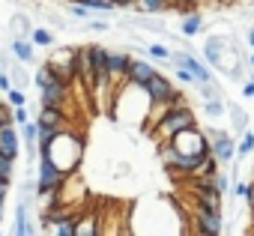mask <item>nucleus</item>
Masks as SVG:
<instances>
[{
	"label": "nucleus",
	"instance_id": "1",
	"mask_svg": "<svg viewBox=\"0 0 254 236\" xmlns=\"http://www.w3.org/2000/svg\"><path fill=\"white\" fill-rule=\"evenodd\" d=\"M197 126V120H194V108L191 105H186V108H171L165 117H162V123L150 132L153 135V141H171L174 135H180V132H186V129H194Z\"/></svg>",
	"mask_w": 254,
	"mask_h": 236
},
{
	"label": "nucleus",
	"instance_id": "2",
	"mask_svg": "<svg viewBox=\"0 0 254 236\" xmlns=\"http://www.w3.org/2000/svg\"><path fill=\"white\" fill-rule=\"evenodd\" d=\"M66 177H69V174L60 171L48 153H39V177H36V194H39V197H48Z\"/></svg>",
	"mask_w": 254,
	"mask_h": 236
},
{
	"label": "nucleus",
	"instance_id": "3",
	"mask_svg": "<svg viewBox=\"0 0 254 236\" xmlns=\"http://www.w3.org/2000/svg\"><path fill=\"white\" fill-rule=\"evenodd\" d=\"M209 144H212V156L221 162V165H230L236 162V141L227 135V132H218V129H203Z\"/></svg>",
	"mask_w": 254,
	"mask_h": 236
},
{
	"label": "nucleus",
	"instance_id": "4",
	"mask_svg": "<svg viewBox=\"0 0 254 236\" xmlns=\"http://www.w3.org/2000/svg\"><path fill=\"white\" fill-rule=\"evenodd\" d=\"M194 233H200V236H221V233H224V218H221V212L194 206Z\"/></svg>",
	"mask_w": 254,
	"mask_h": 236
},
{
	"label": "nucleus",
	"instance_id": "5",
	"mask_svg": "<svg viewBox=\"0 0 254 236\" xmlns=\"http://www.w3.org/2000/svg\"><path fill=\"white\" fill-rule=\"evenodd\" d=\"M171 63L174 66H183V69H189L194 78H197V84H206V81H212V72H209V66L206 63H200L191 51H174L171 54Z\"/></svg>",
	"mask_w": 254,
	"mask_h": 236
},
{
	"label": "nucleus",
	"instance_id": "6",
	"mask_svg": "<svg viewBox=\"0 0 254 236\" xmlns=\"http://www.w3.org/2000/svg\"><path fill=\"white\" fill-rule=\"evenodd\" d=\"M144 90H147V96H150V102H171L180 90L174 87V81L168 78V75H162V72H156L147 84H144Z\"/></svg>",
	"mask_w": 254,
	"mask_h": 236
},
{
	"label": "nucleus",
	"instance_id": "7",
	"mask_svg": "<svg viewBox=\"0 0 254 236\" xmlns=\"http://www.w3.org/2000/svg\"><path fill=\"white\" fill-rule=\"evenodd\" d=\"M129 63H132V54L129 51H108V75H111V84L120 87L126 84V72H129Z\"/></svg>",
	"mask_w": 254,
	"mask_h": 236
},
{
	"label": "nucleus",
	"instance_id": "8",
	"mask_svg": "<svg viewBox=\"0 0 254 236\" xmlns=\"http://www.w3.org/2000/svg\"><path fill=\"white\" fill-rule=\"evenodd\" d=\"M69 87H72V84H63V81H57V78H54L48 87H42V90H39V93H42V105L66 111V108H69Z\"/></svg>",
	"mask_w": 254,
	"mask_h": 236
},
{
	"label": "nucleus",
	"instance_id": "9",
	"mask_svg": "<svg viewBox=\"0 0 254 236\" xmlns=\"http://www.w3.org/2000/svg\"><path fill=\"white\" fill-rule=\"evenodd\" d=\"M153 75H156V66H153L150 60H144V57H132L129 72H126V81H129V84H138V87H144Z\"/></svg>",
	"mask_w": 254,
	"mask_h": 236
},
{
	"label": "nucleus",
	"instance_id": "10",
	"mask_svg": "<svg viewBox=\"0 0 254 236\" xmlns=\"http://www.w3.org/2000/svg\"><path fill=\"white\" fill-rule=\"evenodd\" d=\"M0 153H3V156H9L12 162L21 156V141H18L15 123H9V126H0Z\"/></svg>",
	"mask_w": 254,
	"mask_h": 236
},
{
	"label": "nucleus",
	"instance_id": "11",
	"mask_svg": "<svg viewBox=\"0 0 254 236\" xmlns=\"http://www.w3.org/2000/svg\"><path fill=\"white\" fill-rule=\"evenodd\" d=\"M36 126L39 129H66V111L42 105L39 114H36Z\"/></svg>",
	"mask_w": 254,
	"mask_h": 236
},
{
	"label": "nucleus",
	"instance_id": "12",
	"mask_svg": "<svg viewBox=\"0 0 254 236\" xmlns=\"http://www.w3.org/2000/svg\"><path fill=\"white\" fill-rule=\"evenodd\" d=\"M30 203H33V200H24V197H21V203L15 206V233H18V236L36 233V227H33V221H30Z\"/></svg>",
	"mask_w": 254,
	"mask_h": 236
},
{
	"label": "nucleus",
	"instance_id": "13",
	"mask_svg": "<svg viewBox=\"0 0 254 236\" xmlns=\"http://www.w3.org/2000/svg\"><path fill=\"white\" fill-rule=\"evenodd\" d=\"M9 48H12V54H15L18 63H33V60H36V45H33L30 39H18V36H15Z\"/></svg>",
	"mask_w": 254,
	"mask_h": 236
},
{
	"label": "nucleus",
	"instance_id": "14",
	"mask_svg": "<svg viewBox=\"0 0 254 236\" xmlns=\"http://www.w3.org/2000/svg\"><path fill=\"white\" fill-rule=\"evenodd\" d=\"M21 135H24V153H27V159H36V156H39V144H36L39 126H36V120H33V123L27 120V123H24V132H21Z\"/></svg>",
	"mask_w": 254,
	"mask_h": 236
},
{
	"label": "nucleus",
	"instance_id": "15",
	"mask_svg": "<svg viewBox=\"0 0 254 236\" xmlns=\"http://www.w3.org/2000/svg\"><path fill=\"white\" fill-rule=\"evenodd\" d=\"M135 9L141 15H165L171 9L168 0H135Z\"/></svg>",
	"mask_w": 254,
	"mask_h": 236
},
{
	"label": "nucleus",
	"instance_id": "16",
	"mask_svg": "<svg viewBox=\"0 0 254 236\" xmlns=\"http://www.w3.org/2000/svg\"><path fill=\"white\" fill-rule=\"evenodd\" d=\"M200 30H203V15L194 9V12H189V15L183 18V36H186V39H194Z\"/></svg>",
	"mask_w": 254,
	"mask_h": 236
},
{
	"label": "nucleus",
	"instance_id": "17",
	"mask_svg": "<svg viewBox=\"0 0 254 236\" xmlns=\"http://www.w3.org/2000/svg\"><path fill=\"white\" fill-rule=\"evenodd\" d=\"M9 27H12V33H15L18 39H30V33H33V24H30V18H27L24 12H15L12 21H9Z\"/></svg>",
	"mask_w": 254,
	"mask_h": 236
},
{
	"label": "nucleus",
	"instance_id": "18",
	"mask_svg": "<svg viewBox=\"0 0 254 236\" xmlns=\"http://www.w3.org/2000/svg\"><path fill=\"white\" fill-rule=\"evenodd\" d=\"M72 3L90 6L93 15H114V12H117V3H114V0H72Z\"/></svg>",
	"mask_w": 254,
	"mask_h": 236
},
{
	"label": "nucleus",
	"instance_id": "19",
	"mask_svg": "<svg viewBox=\"0 0 254 236\" xmlns=\"http://www.w3.org/2000/svg\"><path fill=\"white\" fill-rule=\"evenodd\" d=\"M30 42H33L36 48H54V45H57V36H54L48 27H33Z\"/></svg>",
	"mask_w": 254,
	"mask_h": 236
},
{
	"label": "nucleus",
	"instance_id": "20",
	"mask_svg": "<svg viewBox=\"0 0 254 236\" xmlns=\"http://www.w3.org/2000/svg\"><path fill=\"white\" fill-rule=\"evenodd\" d=\"M227 114H230V120H233V129L242 135V132H248V114L239 108V105H227Z\"/></svg>",
	"mask_w": 254,
	"mask_h": 236
},
{
	"label": "nucleus",
	"instance_id": "21",
	"mask_svg": "<svg viewBox=\"0 0 254 236\" xmlns=\"http://www.w3.org/2000/svg\"><path fill=\"white\" fill-rule=\"evenodd\" d=\"M147 54H150L153 60H159V63H171V54H174V51H171L168 45H162V42H150V45H147Z\"/></svg>",
	"mask_w": 254,
	"mask_h": 236
},
{
	"label": "nucleus",
	"instance_id": "22",
	"mask_svg": "<svg viewBox=\"0 0 254 236\" xmlns=\"http://www.w3.org/2000/svg\"><path fill=\"white\" fill-rule=\"evenodd\" d=\"M203 114L206 117H224L227 114V102L224 99H206L203 102Z\"/></svg>",
	"mask_w": 254,
	"mask_h": 236
},
{
	"label": "nucleus",
	"instance_id": "23",
	"mask_svg": "<svg viewBox=\"0 0 254 236\" xmlns=\"http://www.w3.org/2000/svg\"><path fill=\"white\" fill-rule=\"evenodd\" d=\"M251 153H254V135H251V132H242V141L236 144V156H239V162L248 159Z\"/></svg>",
	"mask_w": 254,
	"mask_h": 236
},
{
	"label": "nucleus",
	"instance_id": "24",
	"mask_svg": "<svg viewBox=\"0 0 254 236\" xmlns=\"http://www.w3.org/2000/svg\"><path fill=\"white\" fill-rule=\"evenodd\" d=\"M12 177H15V162H12L9 156L0 153V179H3V182H12Z\"/></svg>",
	"mask_w": 254,
	"mask_h": 236
},
{
	"label": "nucleus",
	"instance_id": "25",
	"mask_svg": "<svg viewBox=\"0 0 254 236\" xmlns=\"http://www.w3.org/2000/svg\"><path fill=\"white\" fill-rule=\"evenodd\" d=\"M6 105H9V108L27 105V93H24V90H18V87H9V90H6Z\"/></svg>",
	"mask_w": 254,
	"mask_h": 236
},
{
	"label": "nucleus",
	"instance_id": "26",
	"mask_svg": "<svg viewBox=\"0 0 254 236\" xmlns=\"http://www.w3.org/2000/svg\"><path fill=\"white\" fill-rule=\"evenodd\" d=\"M69 15L78 18V21H87V18H93V9L84 6V3H69Z\"/></svg>",
	"mask_w": 254,
	"mask_h": 236
},
{
	"label": "nucleus",
	"instance_id": "27",
	"mask_svg": "<svg viewBox=\"0 0 254 236\" xmlns=\"http://www.w3.org/2000/svg\"><path fill=\"white\" fill-rule=\"evenodd\" d=\"M54 81V75L48 72V66H42V69H36V75H33V84H36V90H42V87H48Z\"/></svg>",
	"mask_w": 254,
	"mask_h": 236
},
{
	"label": "nucleus",
	"instance_id": "28",
	"mask_svg": "<svg viewBox=\"0 0 254 236\" xmlns=\"http://www.w3.org/2000/svg\"><path fill=\"white\" fill-rule=\"evenodd\" d=\"M174 78L180 81V84H186V87H197V78L189 72V69H183V66H177V72H174Z\"/></svg>",
	"mask_w": 254,
	"mask_h": 236
},
{
	"label": "nucleus",
	"instance_id": "29",
	"mask_svg": "<svg viewBox=\"0 0 254 236\" xmlns=\"http://www.w3.org/2000/svg\"><path fill=\"white\" fill-rule=\"evenodd\" d=\"M12 120H15V126H24L30 117H27V105H18L15 111H12Z\"/></svg>",
	"mask_w": 254,
	"mask_h": 236
},
{
	"label": "nucleus",
	"instance_id": "30",
	"mask_svg": "<svg viewBox=\"0 0 254 236\" xmlns=\"http://www.w3.org/2000/svg\"><path fill=\"white\" fill-rule=\"evenodd\" d=\"M87 24H90V30H93V33H105V30L111 27L108 21H102V18H96V15H93V18H87Z\"/></svg>",
	"mask_w": 254,
	"mask_h": 236
},
{
	"label": "nucleus",
	"instance_id": "31",
	"mask_svg": "<svg viewBox=\"0 0 254 236\" xmlns=\"http://www.w3.org/2000/svg\"><path fill=\"white\" fill-rule=\"evenodd\" d=\"M9 123H15L12 120V111L6 108V102H0V126H9Z\"/></svg>",
	"mask_w": 254,
	"mask_h": 236
},
{
	"label": "nucleus",
	"instance_id": "32",
	"mask_svg": "<svg viewBox=\"0 0 254 236\" xmlns=\"http://www.w3.org/2000/svg\"><path fill=\"white\" fill-rule=\"evenodd\" d=\"M12 87V75H9V69H0V93H6Z\"/></svg>",
	"mask_w": 254,
	"mask_h": 236
},
{
	"label": "nucleus",
	"instance_id": "33",
	"mask_svg": "<svg viewBox=\"0 0 254 236\" xmlns=\"http://www.w3.org/2000/svg\"><path fill=\"white\" fill-rule=\"evenodd\" d=\"M233 194L245 200V194H248V182H242V179H236V182H233Z\"/></svg>",
	"mask_w": 254,
	"mask_h": 236
},
{
	"label": "nucleus",
	"instance_id": "34",
	"mask_svg": "<svg viewBox=\"0 0 254 236\" xmlns=\"http://www.w3.org/2000/svg\"><path fill=\"white\" fill-rule=\"evenodd\" d=\"M227 188H230V179L218 171V191H221V194H227Z\"/></svg>",
	"mask_w": 254,
	"mask_h": 236
},
{
	"label": "nucleus",
	"instance_id": "35",
	"mask_svg": "<svg viewBox=\"0 0 254 236\" xmlns=\"http://www.w3.org/2000/svg\"><path fill=\"white\" fill-rule=\"evenodd\" d=\"M242 96H245V99H254V81L242 84Z\"/></svg>",
	"mask_w": 254,
	"mask_h": 236
},
{
	"label": "nucleus",
	"instance_id": "36",
	"mask_svg": "<svg viewBox=\"0 0 254 236\" xmlns=\"http://www.w3.org/2000/svg\"><path fill=\"white\" fill-rule=\"evenodd\" d=\"M114 3H117V9H132L135 0H114Z\"/></svg>",
	"mask_w": 254,
	"mask_h": 236
},
{
	"label": "nucleus",
	"instance_id": "37",
	"mask_svg": "<svg viewBox=\"0 0 254 236\" xmlns=\"http://www.w3.org/2000/svg\"><path fill=\"white\" fill-rule=\"evenodd\" d=\"M48 24H54V27H63V18H57V15H48Z\"/></svg>",
	"mask_w": 254,
	"mask_h": 236
},
{
	"label": "nucleus",
	"instance_id": "38",
	"mask_svg": "<svg viewBox=\"0 0 254 236\" xmlns=\"http://www.w3.org/2000/svg\"><path fill=\"white\" fill-rule=\"evenodd\" d=\"M209 3H215V6H227V3H233V0H209Z\"/></svg>",
	"mask_w": 254,
	"mask_h": 236
},
{
	"label": "nucleus",
	"instance_id": "39",
	"mask_svg": "<svg viewBox=\"0 0 254 236\" xmlns=\"http://www.w3.org/2000/svg\"><path fill=\"white\" fill-rule=\"evenodd\" d=\"M248 45H251V48H254V27H251V30H248Z\"/></svg>",
	"mask_w": 254,
	"mask_h": 236
},
{
	"label": "nucleus",
	"instance_id": "40",
	"mask_svg": "<svg viewBox=\"0 0 254 236\" xmlns=\"http://www.w3.org/2000/svg\"><path fill=\"white\" fill-rule=\"evenodd\" d=\"M248 66H251V69H254V54H251V57H248Z\"/></svg>",
	"mask_w": 254,
	"mask_h": 236
},
{
	"label": "nucleus",
	"instance_id": "41",
	"mask_svg": "<svg viewBox=\"0 0 254 236\" xmlns=\"http://www.w3.org/2000/svg\"><path fill=\"white\" fill-rule=\"evenodd\" d=\"M177 3H180V0H177ZM189 3H194V6H197V3H200V0H189ZM171 9H174V6H171Z\"/></svg>",
	"mask_w": 254,
	"mask_h": 236
},
{
	"label": "nucleus",
	"instance_id": "42",
	"mask_svg": "<svg viewBox=\"0 0 254 236\" xmlns=\"http://www.w3.org/2000/svg\"><path fill=\"white\" fill-rule=\"evenodd\" d=\"M248 209H251V224H254V206H248Z\"/></svg>",
	"mask_w": 254,
	"mask_h": 236
},
{
	"label": "nucleus",
	"instance_id": "43",
	"mask_svg": "<svg viewBox=\"0 0 254 236\" xmlns=\"http://www.w3.org/2000/svg\"><path fill=\"white\" fill-rule=\"evenodd\" d=\"M63 3H69V0H63Z\"/></svg>",
	"mask_w": 254,
	"mask_h": 236
},
{
	"label": "nucleus",
	"instance_id": "44",
	"mask_svg": "<svg viewBox=\"0 0 254 236\" xmlns=\"http://www.w3.org/2000/svg\"><path fill=\"white\" fill-rule=\"evenodd\" d=\"M251 81H254V75H251Z\"/></svg>",
	"mask_w": 254,
	"mask_h": 236
},
{
	"label": "nucleus",
	"instance_id": "45",
	"mask_svg": "<svg viewBox=\"0 0 254 236\" xmlns=\"http://www.w3.org/2000/svg\"><path fill=\"white\" fill-rule=\"evenodd\" d=\"M69 3H72V0H69Z\"/></svg>",
	"mask_w": 254,
	"mask_h": 236
}]
</instances>
